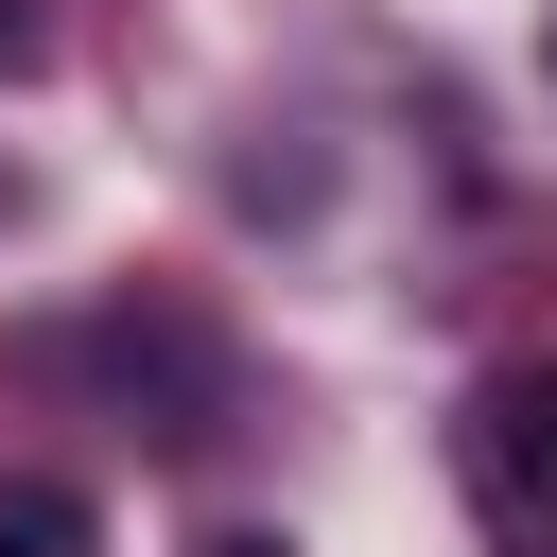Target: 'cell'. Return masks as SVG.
<instances>
[{"mask_svg": "<svg viewBox=\"0 0 557 557\" xmlns=\"http://www.w3.org/2000/svg\"><path fill=\"white\" fill-rule=\"evenodd\" d=\"M0 557H104V505L52 470H0Z\"/></svg>", "mask_w": 557, "mask_h": 557, "instance_id": "6da1fadb", "label": "cell"}, {"mask_svg": "<svg viewBox=\"0 0 557 557\" xmlns=\"http://www.w3.org/2000/svg\"><path fill=\"white\" fill-rule=\"evenodd\" d=\"M487 453H505V470H557V383H505V400H487Z\"/></svg>", "mask_w": 557, "mask_h": 557, "instance_id": "7a4b0ae2", "label": "cell"}, {"mask_svg": "<svg viewBox=\"0 0 557 557\" xmlns=\"http://www.w3.org/2000/svg\"><path fill=\"white\" fill-rule=\"evenodd\" d=\"M17 52H35V17H17V0H0V70H17Z\"/></svg>", "mask_w": 557, "mask_h": 557, "instance_id": "3957f363", "label": "cell"}, {"mask_svg": "<svg viewBox=\"0 0 557 557\" xmlns=\"http://www.w3.org/2000/svg\"><path fill=\"white\" fill-rule=\"evenodd\" d=\"M209 557H278V540H209Z\"/></svg>", "mask_w": 557, "mask_h": 557, "instance_id": "277c9868", "label": "cell"}]
</instances>
